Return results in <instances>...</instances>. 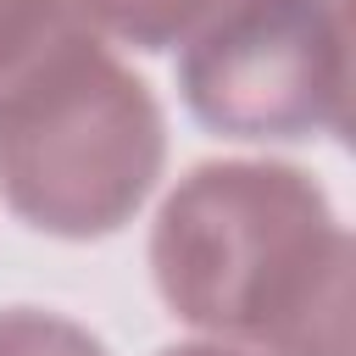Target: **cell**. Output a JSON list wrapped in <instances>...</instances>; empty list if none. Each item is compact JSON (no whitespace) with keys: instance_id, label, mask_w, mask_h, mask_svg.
<instances>
[{"instance_id":"cell-1","label":"cell","mask_w":356,"mask_h":356,"mask_svg":"<svg viewBox=\"0 0 356 356\" xmlns=\"http://www.w3.org/2000/svg\"><path fill=\"white\" fill-rule=\"evenodd\" d=\"M150 273L178 323L245 356H356V245L284 161H206L161 200Z\"/></svg>"},{"instance_id":"cell-2","label":"cell","mask_w":356,"mask_h":356,"mask_svg":"<svg viewBox=\"0 0 356 356\" xmlns=\"http://www.w3.org/2000/svg\"><path fill=\"white\" fill-rule=\"evenodd\" d=\"M167 122L89 28L61 33L0 89V195L50 239H106L150 200Z\"/></svg>"},{"instance_id":"cell-3","label":"cell","mask_w":356,"mask_h":356,"mask_svg":"<svg viewBox=\"0 0 356 356\" xmlns=\"http://www.w3.org/2000/svg\"><path fill=\"white\" fill-rule=\"evenodd\" d=\"M178 89L189 117L222 139L345 134L350 11L345 0H222L184 39Z\"/></svg>"},{"instance_id":"cell-4","label":"cell","mask_w":356,"mask_h":356,"mask_svg":"<svg viewBox=\"0 0 356 356\" xmlns=\"http://www.w3.org/2000/svg\"><path fill=\"white\" fill-rule=\"evenodd\" d=\"M217 6L222 0H72L78 28L111 44H134V50L184 44Z\"/></svg>"},{"instance_id":"cell-5","label":"cell","mask_w":356,"mask_h":356,"mask_svg":"<svg viewBox=\"0 0 356 356\" xmlns=\"http://www.w3.org/2000/svg\"><path fill=\"white\" fill-rule=\"evenodd\" d=\"M78 28L72 0H0V89Z\"/></svg>"},{"instance_id":"cell-6","label":"cell","mask_w":356,"mask_h":356,"mask_svg":"<svg viewBox=\"0 0 356 356\" xmlns=\"http://www.w3.org/2000/svg\"><path fill=\"white\" fill-rule=\"evenodd\" d=\"M0 356H106V345L44 306H0Z\"/></svg>"},{"instance_id":"cell-7","label":"cell","mask_w":356,"mask_h":356,"mask_svg":"<svg viewBox=\"0 0 356 356\" xmlns=\"http://www.w3.org/2000/svg\"><path fill=\"white\" fill-rule=\"evenodd\" d=\"M161 356H245V350H234V345H217V339H189V345H172V350H161Z\"/></svg>"}]
</instances>
